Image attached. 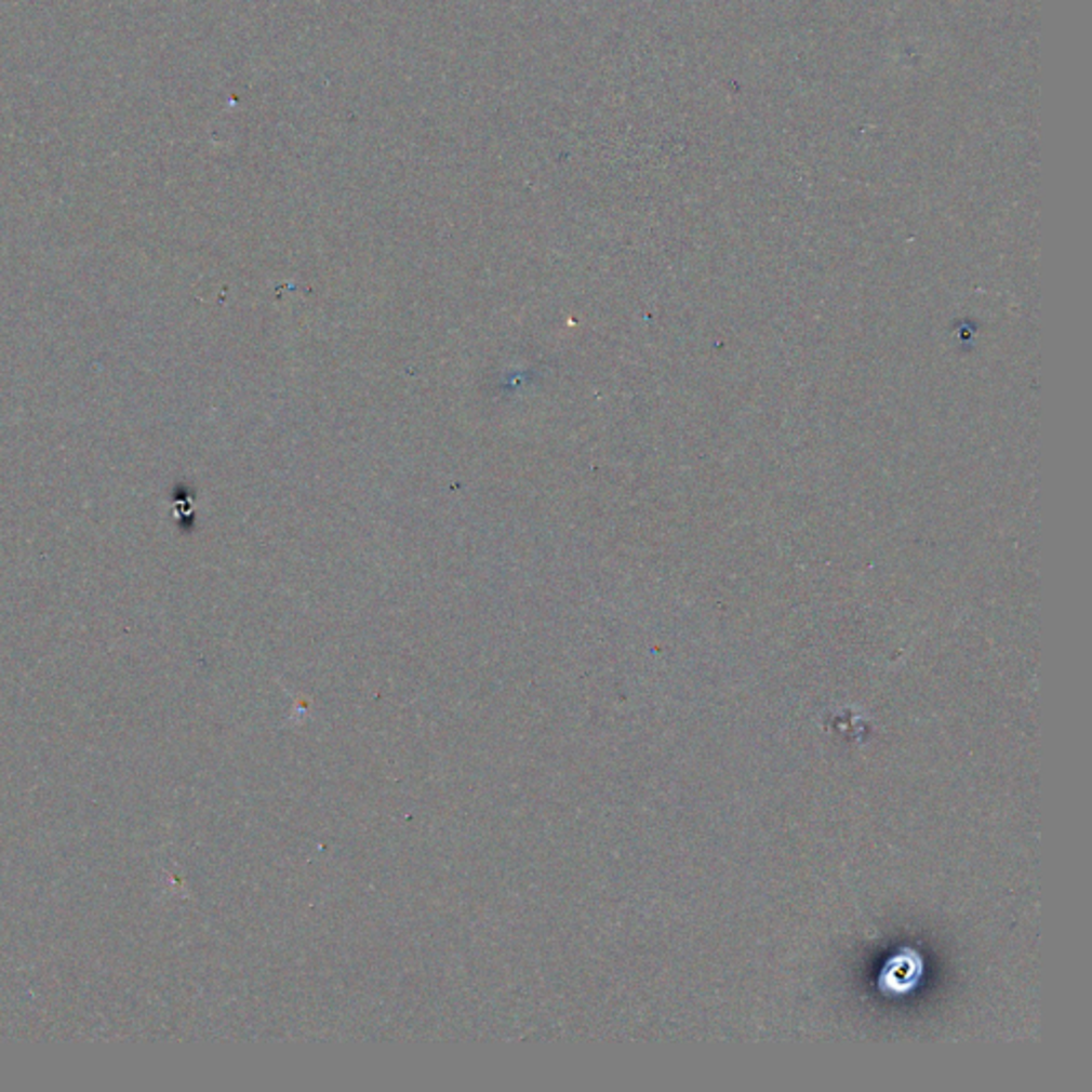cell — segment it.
<instances>
[{
    "label": "cell",
    "mask_w": 1092,
    "mask_h": 1092,
    "mask_svg": "<svg viewBox=\"0 0 1092 1092\" xmlns=\"http://www.w3.org/2000/svg\"><path fill=\"white\" fill-rule=\"evenodd\" d=\"M922 971H924V962L918 956V951L903 949V951L894 954L885 962V967L881 971V977H879V984H881L883 993L905 995V993H911L918 986V982L922 977Z\"/></svg>",
    "instance_id": "cell-1"
}]
</instances>
